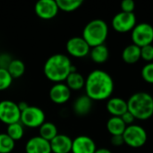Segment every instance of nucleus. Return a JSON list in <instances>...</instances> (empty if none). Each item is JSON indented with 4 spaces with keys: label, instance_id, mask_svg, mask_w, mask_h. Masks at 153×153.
Here are the masks:
<instances>
[{
    "label": "nucleus",
    "instance_id": "f257e3e1",
    "mask_svg": "<svg viewBox=\"0 0 153 153\" xmlns=\"http://www.w3.org/2000/svg\"><path fill=\"white\" fill-rule=\"evenodd\" d=\"M115 83L112 76L106 71L95 69L85 78V95L91 100H105L111 98Z\"/></svg>",
    "mask_w": 153,
    "mask_h": 153
},
{
    "label": "nucleus",
    "instance_id": "f03ea898",
    "mask_svg": "<svg viewBox=\"0 0 153 153\" xmlns=\"http://www.w3.org/2000/svg\"><path fill=\"white\" fill-rule=\"evenodd\" d=\"M72 66L73 64L68 56L61 53L54 54L46 60L43 73L46 78L54 83L64 82L70 74Z\"/></svg>",
    "mask_w": 153,
    "mask_h": 153
},
{
    "label": "nucleus",
    "instance_id": "7ed1b4c3",
    "mask_svg": "<svg viewBox=\"0 0 153 153\" xmlns=\"http://www.w3.org/2000/svg\"><path fill=\"white\" fill-rule=\"evenodd\" d=\"M128 111L138 120H147L153 116V96L146 91L134 93L127 100Z\"/></svg>",
    "mask_w": 153,
    "mask_h": 153
},
{
    "label": "nucleus",
    "instance_id": "20e7f679",
    "mask_svg": "<svg viewBox=\"0 0 153 153\" xmlns=\"http://www.w3.org/2000/svg\"><path fill=\"white\" fill-rule=\"evenodd\" d=\"M108 36V25L102 19L90 21L82 30V38L91 48L103 45Z\"/></svg>",
    "mask_w": 153,
    "mask_h": 153
},
{
    "label": "nucleus",
    "instance_id": "39448f33",
    "mask_svg": "<svg viewBox=\"0 0 153 153\" xmlns=\"http://www.w3.org/2000/svg\"><path fill=\"white\" fill-rule=\"evenodd\" d=\"M123 138L125 143L131 148H141L143 147L148 140V135L146 130L139 125H131L126 126Z\"/></svg>",
    "mask_w": 153,
    "mask_h": 153
},
{
    "label": "nucleus",
    "instance_id": "423d86ee",
    "mask_svg": "<svg viewBox=\"0 0 153 153\" xmlns=\"http://www.w3.org/2000/svg\"><path fill=\"white\" fill-rule=\"evenodd\" d=\"M20 122L24 127L39 128L46 122V115L43 109L36 106H29L21 114Z\"/></svg>",
    "mask_w": 153,
    "mask_h": 153
},
{
    "label": "nucleus",
    "instance_id": "0eeeda50",
    "mask_svg": "<svg viewBox=\"0 0 153 153\" xmlns=\"http://www.w3.org/2000/svg\"><path fill=\"white\" fill-rule=\"evenodd\" d=\"M133 44L143 48L153 42V26L148 22H140L131 31Z\"/></svg>",
    "mask_w": 153,
    "mask_h": 153
},
{
    "label": "nucleus",
    "instance_id": "6e6552de",
    "mask_svg": "<svg viewBox=\"0 0 153 153\" xmlns=\"http://www.w3.org/2000/svg\"><path fill=\"white\" fill-rule=\"evenodd\" d=\"M21 110L18 104L10 100H4L0 101V122L9 126L20 122Z\"/></svg>",
    "mask_w": 153,
    "mask_h": 153
},
{
    "label": "nucleus",
    "instance_id": "1a4fd4ad",
    "mask_svg": "<svg viewBox=\"0 0 153 153\" xmlns=\"http://www.w3.org/2000/svg\"><path fill=\"white\" fill-rule=\"evenodd\" d=\"M137 19L134 13H125L119 12L114 15L112 18V28L114 30L119 33H126L132 31L135 27Z\"/></svg>",
    "mask_w": 153,
    "mask_h": 153
},
{
    "label": "nucleus",
    "instance_id": "9d476101",
    "mask_svg": "<svg viewBox=\"0 0 153 153\" xmlns=\"http://www.w3.org/2000/svg\"><path fill=\"white\" fill-rule=\"evenodd\" d=\"M65 48L71 56L77 58L85 57L90 54L91 51V47L88 45V43L83 39L82 37L79 36L70 38L65 44Z\"/></svg>",
    "mask_w": 153,
    "mask_h": 153
},
{
    "label": "nucleus",
    "instance_id": "9b49d317",
    "mask_svg": "<svg viewBox=\"0 0 153 153\" xmlns=\"http://www.w3.org/2000/svg\"><path fill=\"white\" fill-rule=\"evenodd\" d=\"M34 11L40 19L51 20L57 15L59 9L56 0H39L35 4Z\"/></svg>",
    "mask_w": 153,
    "mask_h": 153
},
{
    "label": "nucleus",
    "instance_id": "f8f14e48",
    "mask_svg": "<svg viewBox=\"0 0 153 153\" xmlns=\"http://www.w3.org/2000/svg\"><path fill=\"white\" fill-rule=\"evenodd\" d=\"M49 99L56 105H63L71 99L72 91L67 87L65 82L54 83L49 90Z\"/></svg>",
    "mask_w": 153,
    "mask_h": 153
},
{
    "label": "nucleus",
    "instance_id": "ddd939ff",
    "mask_svg": "<svg viewBox=\"0 0 153 153\" xmlns=\"http://www.w3.org/2000/svg\"><path fill=\"white\" fill-rule=\"evenodd\" d=\"M96 150V143L90 136L79 135L73 140L72 153H95Z\"/></svg>",
    "mask_w": 153,
    "mask_h": 153
},
{
    "label": "nucleus",
    "instance_id": "4468645a",
    "mask_svg": "<svg viewBox=\"0 0 153 153\" xmlns=\"http://www.w3.org/2000/svg\"><path fill=\"white\" fill-rule=\"evenodd\" d=\"M25 153H52L50 143L39 135L33 136L25 144Z\"/></svg>",
    "mask_w": 153,
    "mask_h": 153
},
{
    "label": "nucleus",
    "instance_id": "2eb2a0df",
    "mask_svg": "<svg viewBox=\"0 0 153 153\" xmlns=\"http://www.w3.org/2000/svg\"><path fill=\"white\" fill-rule=\"evenodd\" d=\"M73 140L70 136L58 134L51 142L50 148L52 153H70L72 152Z\"/></svg>",
    "mask_w": 153,
    "mask_h": 153
},
{
    "label": "nucleus",
    "instance_id": "dca6fc26",
    "mask_svg": "<svg viewBox=\"0 0 153 153\" xmlns=\"http://www.w3.org/2000/svg\"><path fill=\"white\" fill-rule=\"evenodd\" d=\"M107 110L111 115V117H121L126 112L128 111L127 100H125L122 98L113 97L109 98L107 101Z\"/></svg>",
    "mask_w": 153,
    "mask_h": 153
},
{
    "label": "nucleus",
    "instance_id": "f3484780",
    "mask_svg": "<svg viewBox=\"0 0 153 153\" xmlns=\"http://www.w3.org/2000/svg\"><path fill=\"white\" fill-rule=\"evenodd\" d=\"M92 102L93 100H91L87 95H82L78 97L73 105V110L74 114L79 117L87 116L92 108Z\"/></svg>",
    "mask_w": 153,
    "mask_h": 153
},
{
    "label": "nucleus",
    "instance_id": "a211bd4d",
    "mask_svg": "<svg viewBox=\"0 0 153 153\" xmlns=\"http://www.w3.org/2000/svg\"><path fill=\"white\" fill-rule=\"evenodd\" d=\"M122 59L128 65H134L141 59V48L134 44L126 46L122 51Z\"/></svg>",
    "mask_w": 153,
    "mask_h": 153
},
{
    "label": "nucleus",
    "instance_id": "6ab92c4d",
    "mask_svg": "<svg viewBox=\"0 0 153 153\" xmlns=\"http://www.w3.org/2000/svg\"><path fill=\"white\" fill-rule=\"evenodd\" d=\"M91 59L96 64H103L107 62L109 57V50L108 47L103 44L97 47H93L90 51Z\"/></svg>",
    "mask_w": 153,
    "mask_h": 153
},
{
    "label": "nucleus",
    "instance_id": "aec40b11",
    "mask_svg": "<svg viewBox=\"0 0 153 153\" xmlns=\"http://www.w3.org/2000/svg\"><path fill=\"white\" fill-rule=\"evenodd\" d=\"M126 128V125L119 117H111L107 122V130L111 136L123 135Z\"/></svg>",
    "mask_w": 153,
    "mask_h": 153
},
{
    "label": "nucleus",
    "instance_id": "412c9836",
    "mask_svg": "<svg viewBox=\"0 0 153 153\" xmlns=\"http://www.w3.org/2000/svg\"><path fill=\"white\" fill-rule=\"evenodd\" d=\"M65 83L71 91H80L85 86V78L79 72L70 73Z\"/></svg>",
    "mask_w": 153,
    "mask_h": 153
},
{
    "label": "nucleus",
    "instance_id": "4be33fe9",
    "mask_svg": "<svg viewBox=\"0 0 153 153\" xmlns=\"http://www.w3.org/2000/svg\"><path fill=\"white\" fill-rule=\"evenodd\" d=\"M58 134L56 126L52 122H45L39 128V136L48 142H51Z\"/></svg>",
    "mask_w": 153,
    "mask_h": 153
},
{
    "label": "nucleus",
    "instance_id": "5701e85b",
    "mask_svg": "<svg viewBox=\"0 0 153 153\" xmlns=\"http://www.w3.org/2000/svg\"><path fill=\"white\" fill-rule=\"evenodd\" d=\"M26 67L24 63L20 59H13L7 67V71L13 79H18L22 77L25 73Z\"/></svg>",
    "mask_w": 153,
    "mask_h": 153
},
{
    "label": "nucleus",
    "instance_id": "b1692460",
    "mask_svg": "<svg viewBox=\"0 0 153 153\" xmlns=\"http://www.w3.org/2000/svg\"><path fill=\"white\" fill-rule=\"evenodd\" d=\"M6 134L14 142L19 141L24 135V126H23V125L21 122L11 124V125L7 126Z\"/></svg>",
    "mask_w": 153,
    "mask_h": 153
},
{
    "label": "nucleus",
    "instance_id": "393cba45",
    "mask_svg": "<svg viewBox=\"0 0 153 153\" xmlns=\"http://www.w3.org/2000/svg\"><path fill=\"white\" fill-rule=\"evenodd\" d=\"M56 1L58 9L66 13L74 12L79 9L83 4L82 0H56Z\"/></svg>",
    "mask_w": 153,
    "mask_h": 153
},
{
    "label": "nucleus",
    "instance_id": "a878e982",
    "mask_svg": "<svg viewBox=\"0 0 153 153\" xmlns=\"http://www.w3.org/2000/svg\"><path fill=\"white\" fill-rule=\"evenodd\" d=\"M15 147V142L6 133L0 134V153H11Z\"/></svg>",
    "mask_w": 153,
    "mask_h": 153
},
{
    "label": "nucleus",
    "instance_id": "bb28decb",
    "mask_svg": "<svg viewBox=\"0 0 153 153\" xmlns=\"http://www.w3.org/2000/svg\"><path fill=\"white\" fill-rule=\"evenodd\" d=\"M13 79L8 73L7 69L0 68V91H5L10 88Z\"/></svg>",
    "mask_w": 153,
    "mask_h": 153
},
{
    "label": "nucleus",
    "instance_id": "cd10ccee",
    "mask_svg": "<svg viewBox=\"0 0 153 153\" xmlns=\"http://www.w3.org/2000/svg\"><path fill=\"white\" fill-rule=\"evenodd\" d=\"M141 74H142L143 79L146 82L153 84V62L147 63L143 67Z\"/></svg>",
    "mask_w": 153,
    "mask_h": 153
},
{
    "label": "nucleus",
    "instance_id": "c85d7f7f",
    "mask_svg": "<svg viewBox=\"0 0 153 153\" xmlns=\"http://www.w3.org/2000/svg\"><path fill=\"white\" fill-rule=\"evenodd\" d=\"M141 58L147 63L153 62V45H147L141 48Z\"/></svg>",
    "mask_w": 153,
    "mask_h": 153
},
{
    "label": "nucleus",
    "instance_id": "c756f323",
    "mask_svg": "<svg viewBox=\"0 0 153 153\" xmlns=\"http://www.w3.org/2000/svg\"><path fill=\"white\" fill-rule=\"evenodd\" d=\"M135 3L134 0H123L121 2V11L125 13H134Z\"/></svg>",
    "mask_w": 153,
    "mask_h": 153
},
{
    "label": "nucleus",
    "instance_id": "7c9ffc66",
    "mask_svg": "<svg viewBox=\"0 0 153 153\" xmlns=\"http://www.w3.org/2000/svg\"><path fill=\"white\" fill-rule=\"evenodd\" d=\"M13 59V58H12V56L9 54H6V53L0 54V68L7 69L8 65H10Z\"/></svg>",
    "mask_w": 153,
    "mask_h": 153
},
{
    "label": "nucleus",
    "instance_id": "2f4dec72",
    "mask_svg": "<svg viewBox=\"0 0 153 153\" xmlns=\"http://www.w3.org/2000/svg\"><path fill=\"white\" fill-rule=\"evenodd\" d=\"M121 118H122V120L124 121V123L126 125V126H131V125H134V120H135L134 117L129 111L126 112V113L121 117Z\"/></svg>",
    "mask_w": 153,
    "mask_h": 153
},
{
    "label": "nucleus",
    "instance_id": "473e14b6",
    "mask_svg": "<svg viewBox=\"0 0 153 153\" xmlns=\"http://www.w3.org/2000/svg\"><path fill=\"white\" fill-rule=\"evenodd\" d=\"M110 142H111V144L116 147H119V146H122L123 144H125L123 135H113V136H111Z\"/></svg>",
    "mask_w": 153,
    "mask_h": 153
},
{
    "label": "nucleus",
    "instance_id": "72a5a7b5",
    "mask_svg": "<svg viewBox=\"0 0 153 153\" xmlns=\"http://www.w3.org/2000/svg\"><path fill=\"white\" fill-rule=\"evenodd\" d=\"M17 104H18V108H19V109L21 110V112L24 111V110L30 106L26 101H21V102H19V103H17Z\"/></svg>",
    "mask_w": 153,
    "mask_h": 153
},
{
    "label": "nucleus",
    "instance_id": "f704fd0d",
    "mask_svg": "<svg viewBox=\"0 0 153 153\" xmlns=\"http://www.w3.org/2000/svg\"><path fill=\"white\" fill-rule=\"evenodd\" d=\"M95 153H112L111 151L109 149H107V148H100V149H97Z\"/></svg>",
    "mask_w": 153,
    "mask_h": 153
}]
</instances>
